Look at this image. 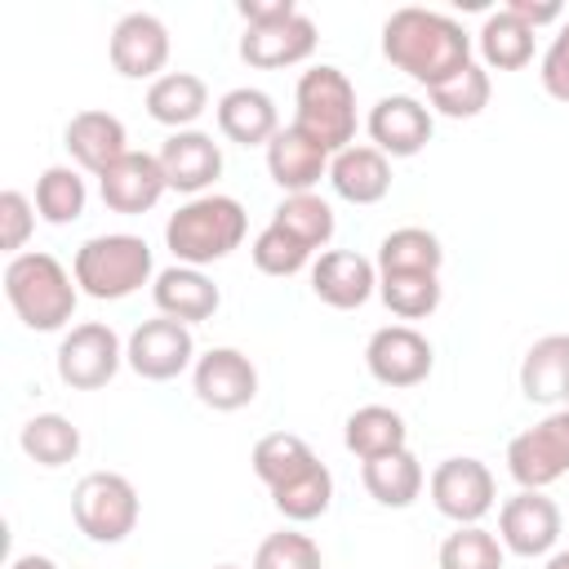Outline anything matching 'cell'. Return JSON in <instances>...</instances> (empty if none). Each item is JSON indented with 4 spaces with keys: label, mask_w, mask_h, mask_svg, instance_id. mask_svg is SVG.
<instances>
[{
    "label": "cell",
    "mask_w": 569,
    "mask_h": 569,
    "mask_svg": "<svg viewBox=\"0 0 569 569\" xmlns=\"http://www.w3.org/2000/svg\"><path fill=\"white\" fill-rule=\"evenodd\" d=\"M489 93H493V84H489V71H485L480 62H467L458 76H449L445 84L427 89L431 111H440V116H449V120H471V116H480V111L489 107Z\"/></svg>",
    "instance_id": "cell-37"
},
{
    "label": "cell",
    "mask_w": 569,
    "mask_h": 569,
    "mask_svg": "<svg viewBox=\"0 0 569 569\" xmlns=\"http://www.w3.org/2000/svg\"><path fill=\"white\" fill-rule=\"evenodd\" d=\"M293 124L329 156L347 151L356 142V84L329 62L302 71L293 89Z\"/></svg>",
    "instance_id": "cell-5"
},
{
    "label": "cell",
    "mask_w": 569,
    "mask_h": 569,
    "mask_svg": "<svg viewBox=\"0 0 569 569\" xmlns=\"http://www.w3.org/2000/svg\"><path fill=\"white\" fill-rule=\"evenodd\" d=\"M427 489H431L436 511L449 516L453 525H480L493 511V498H498L493 471L480 458H445L431 471Z\"/></svg>",
    "instance_id": "cell-10"
},
{
    "label": "cell",
    "mask_w": 569,
    "mask_h": 569,
    "mask_svg": "<svg viewBox=\"0 0 569 569\" xmlns=\"http://www.w3.org/2000/svg\"><path fill=\"white\" fill-rule=\"evenodd\" d=\"M542 569H569V551H556V556H551Z\"/></svg>",
    "instance_id": "cell-46"
},
{
    "label": "cell",
    "mask_w": 569,
    "mask_h": 569,
    "mask_svg": "<svg viewBox=\"0 0 569 569\" xmlns=\"http://www.w3.org/2000/svg\"><path fill=\"white\" fill-rule=\"evenodd\" d=\"M365 365L382 387H418L427 382L436 351L413 325H382L365 342Z\"/></svg>",
    "instance_id": "cell-11"
},
{
    "label": "cell",
    "mask_w": 569,
    "mask_h": 569,
    "mask_svg": "<svg viewBox=\"0 0 569 569\" xmlns=\"http://www.w3.org/2000/svg\"><path fill=\"white\" fill-rule=\"evenodd\" d=\"M560 507L542 493V489H520L516 498L502 502L498 511V542L525 560L533 556H547L560 538Z\"/></svg>",
    "instance_id": "cell-13"
},
{
    "label": "cell",
    "mask_w": 569,
    "mask_h": 569,
    "mask_svg": "<svg viewBox=\"0 0 569 569\" xmlns=\"http://www.w3.org/2000/svg\"><path fill=\"white\" fill-rule=\"evenodd\" d=\"M378 298L400 320H427L440 307V276L431 271H396L378 276Z\"/></svg>",
    "instance_id": "cell-36"
},
{
    "label": "cell",
    "mask_w": 569,
    "mask_h": 569,
    "mask_svg": "<svg viewBox=\"0 0 569 569\" xmlns=\"http://www.w3.org/2000/svg\"><path fill=\"white\" fill-rule=\"evenodd\" d=\"M218 569H240V565H218Z\"/></svg>",
    "instance_id": "cell-47"
},
{
    "label": "cell",
    "mask_w": 569,
    "mask_h": 569,
    "mask_svg": "<svg viewBox=\"0 0 569 569\" xmlns=\"http://www.w3.org/2000/svg\"><path fill=\"white\" fill-rule=\"evenodd\" d=\"M62 142H67L71 160L93 178H102L124 151H133L120 116H111V111H76L62 129Z\"/></svg>",
    "instance_id": "cell-21"
},
{
    "label": "cell",
    "mask_w": 569,
    "mask_h": 569,
    "mask_svg": "<svg viewBox=\"0 0 569 569\" xmlns=\"http://www.w3.org/2000/svg\"><path fill=\"white\" fill-rule=\"evenodd\" d=\"M311 53H316V22L302 9L293 18H280L267 27H244V36H240V58L262 71L307 62Z\"/></svg>",
    "instance_id": "cell-20"
},
{
    "label": "cell",
    "mask_w": 569,
    "mask_h": 569,
    "mask_svg": "<svg viewBox=\"0 0 569 569\" xmlns=\"http://www.w3.org/2000/svg\"><path fill=\"white\" fill-rule=\"evenodd\" d=\"M9 569H58V565H53L49 556H36V551H27V556H18Z\"/></svg>",
    "instance_id": "cell-45"
},
{
    "label": "cell",
    "mask_w": 569,
    "mask_h": 569,
    "mask_svg": "<svg viewBox=\"0 0 569 569\" xmlns=\"http://www.w3.org/2000/svg\"><path fill=\"white\" fill-rule=\"evenodd\" d=\"M502 542L480 525H458L440 542V569H502Z\"/></svg>",
    "instance_id": "cell-38"
},
{
    "label": "cell",
    "mask_w": 569,
    "mask_h": 569,
    "mask_svg": "<svg viewBox=\"0 0 569 569\" xmlns=\"http://www.w3.org/2000/svg\"><path fill=\"white\" fill-rule=\"evenodd\" d=\"M18 445L36 467H67L80 453V427L62 413H36L22 422Z\"/></svg>",
    "instance_id": "cell-30"
},
{
    "label": "cell",
    "mask_w": 569,
    "mask_h": 569,
    "mask_svg": "<svg viewBox=\"0 0 569 569\" xmlns=\"http://www.w3.org/2000/svg\"><path fill=\"white\" fill-rule=\"evenodd\" d=\"M124 365L147 378V382H169L178 378L182 369L196 365V338H191V325L182 320H169V316H156V320H142L129 342H124Z\"/></svg>",
    "instance_id": "cell-9"
},
{
    "label": "cell",
    "mask_w": 569,
    "mask_h": 569,
    "mask_svg": "<svg viewBox=\"0 0 569 569\" xmlns=\"http://www.w3.org/2000/svg\"><path fill=\"white\" fill-rule=\"evenodd\" d=\"M520 391L533 405H569V333L538 338L520 360Z\"/></svg>",
    "instance_id": "cell-25"
},
{
    "label": "cell",
    "mask_w": 569,
    "mask_h": 569,
    "mask_svg": "<svg viewBox=\"0 0 569 569\" xmlns=\"http://www.w3.org/2000/svg\"><path fill=\"white\" fill-rule=\"evenodd\" d=\"M565 409H569V405H565Z\"/></svg>",
    "instance_id": "cell-48"
},
{
    "label": "cell",
    "mask_w": 569,
    "mask_h": 569,
    "mask_svg": "<svg viewBox=\"0 0 569 569\" xmlns=\"http://www.w3.org/2000/svg\"><path fill=\"white\" fill-rule=\"evenodd\" d=\"M360 480L369 489L373 502L382 507H409L418 493H422V462L409 453V449H396V453H382V458H369L360 462Z\"/></svg>",
    "instance_id": "cell-28"
},
{
    "label": "cell",
    "mask_w": 569,
    "mask_h": 569,
    "mask_svg": "<svg viewBox=\"0 0 569 569\" xmlns=\"http://www.w3.org/2000/svg\"><path fill=\"white\" fill-rule=\"evenodd\" d=\"M218 129H222V138H231L240 147H267L280 133L276 98L262 93V89H253V84L227 89L218 98Z\"/></svg>",
    "instance_id": "cell-23"
},
{
    "label": "cell",
    "mask_w": 569,
    "mask_h": 569,
    "mask_svg": "<svg viewBox=\"0 0 569 569\" xmlns=\"http://www.w3.org/2000/svg\"><path fill=\"white\" fill-rule=\"evenodd\" d=\"M480 58H485V67H493V71H520V67H529V58H533V27H525L516 13H507V9H493L489 18H485V27H480Z\"/></svg>",
    "instance_id": "cell-29"
},
{
    "label": "cell",
    "mask_w": 569,
    "mask_h": 569,
    "mask_svg": "<svg viewBox=\"0 0 569 569\" xmlns=\"http://www.w3.org/2000/svg\"><path fill=\"white\" fill-rule=\"evenodd\" d=\"M440 267H445V249L427 227H396L378 244V276H396V271H431V276H440Z\"/></svg>",
    "instance_id": "cell-31"
},
{
    "label": "cell",
    "mask_w": 569,
    "mask_h": 569,
    "mask_svg": "<svg viewBox=\"0 0 569 569\" xmlns=\"http://www.w3.org/2000/svg\"><path fill=\"white\" fill-rule=\"evenodd\" d=\"M249 253H253V267H258L262 276H298V271L311 262V249H307L298 236H289L284 227H276V222H267V227L253 236Z\"/></svg>",
    "instance_id": "cell-39"
},
{
    "label": "cell",
    "mask_w": 569,
    "mask_h": 569,
    "mask_svg": "<svg viewBox=\"0 0 569 569\" xmlns=\"http://www.w3.org/2000/svg\"><path fill=\"white\" fill-rule=\"evenodd\" d=\"M365 129L387 160H409L431 142V107L409 93H387L369 107Z\"/></svg>",
    "instance_id": "cell-14"
},
{
    "label": "cell",
    "mask_w": 569,
    "mask_h": 569,
    "mask_svg": "<svg viewBox=\"0 0 569 569\" xmlns=\"http://www.w3.org/2000/svg\"><path fill=\"white\" fill-rule=\"evenodd\" d=\"M253 569H325V556H320V547L307 533L280 529V533H267L258 542Z\"/></svg>",
    "instance_id": "cell-40"
},
{
    "label": "cell",
    "mask_w": 569,
    "mask_h": 569,
    "mask_svg": "<svg viewBox=\"0 0 569 569\" xmlns=\"http://www.w3.org/2000/svg\"><path fill=\"white\" fill-rule=\"evenodd\" d=\"M382 58L409 80L436 89L471 62V36L449 13L405 4L382 22Z\"/></svg>",
    "instance_id": "cell-1"
},
{
    "label": "cell",
    "mask_w": 569,
    "mask_h": 569,
    "mask_svg": "<svg viewBox=\"0 0 569 569\" xmlns=\"http://www.w3.org/2000/svg\"><path fill=\"white\" fill-rule=\"evenodd\" d=\"M120 365H124V342L102 320L71 325L62 333V342H58V378L71 391H98V387H107Z\"/></svg>",
    "instance_id": "cell-7"
},
{
    "label": "cell",
    "mask_w": 569,
    "mask_h": 569,
    "mask_svg": "<svg viewBox=\"0 0 569 569\" xmlns=\"http://www.w3.org/2000/svg\"><path fill=\"white\" fill-rule=\"evenodd\" d=\"M329 151L307 138L298 124H280V133L267 142V173L284 196H302L316 191L320 178H329Z\"/></svg>",
    "instance_id": "cell-19"
},
{
    "label": "cell",
    "mask_w": 569,
    "mask_h": 569,
    "mask_svg": "<svg viewBox=\"0 0 569 569\" xmlns=\"http://www.w3.org/2000/svg\"><path fill=\"white\" fill-rule=\"evenodd\" d=\"M311 293L325 307L356 311V307H365L378 293V262H369L356 249H329L311 267Z\"/></svg>",
    "instance_id": "cell-18"
},
{
    "label": "cell",
    "mask_w": 569,
    "mask_h": 569,
    "mask_svg": "<svg viewBox=\"0 0 569 569\" xmlns=\"http://www.w3.org/2000/svg\"><path fill=\"white\" fill-rule=\"evenodd\" d=\"M209 107V89L200 76L191 71H164L160 80H151L147 89V116L164 129H191Z\"/></svg>",
    "instance_id": "cell-26"
},
{
    "label": "cell",
    "mask_w": 569,
    "mask_h": 569,
    "mask_svg": "<svg viewBox=\"0 0 569 569\" xmlns=\"http://www.w3.org/2000/svg\"><path fill=\"white\" fill-rule=\"evenodd\" d=\"M31 231H36V200H27L18 187H4L0 191V249L18 258Z\"/></svg>",
    "instance_id": "cell-41"
},
{
    "label": "cell",
    "mask_w": 569,
    "mask_h": 569,
    "mask_svg": "<svg viewBox=\"0 0 569 569\" xmlns=\"http://www.w3.org/2000/svg\"><path fill=\"white\" fill-rule=\"evenodd\" d=\"M169 191V178L160 169V156L151 151H124L102 178H98V196L111 213H147L160 204V196Z\"/></svg>",
    "instance_id": "cell-15"
},
{
    "label": "cell",
    "mask_w": 569,
    "mask_h": 569,
    "mask_svg": "<svg viewBox=\"0 0 569 569\" xmlns=\"http://www.w3.org/2000/svg\"><path fill=\"white\" fill-rule=\"evenodd\" d=\"M271 502H276V511H280L284 520H293V525H307V520L325 516L329 502H333V476H329V467L316 458L307 471H298L293 480L276 485V489H271Z\"/></svg>",
    "instance_id": "cell-32"
},
{
    "label": "cell",
    "mask_w": 569,
    "mask_h": 569,
    "mask_svg": "<svg viewBox=\"0 0 569 569\" xmlns=\"http://www.w3.org/2000/svg\"><path fill=\"white\" fill-rule=\"evenodd\" d=\"M71 520L89 542L116 547L138 529V489L120 471H89L71 493Z\"/></svg>",
    "instance_id": "cell-6"
},
{
    "label": "cell",
    "mask_w": 569,
    "mask_h": 569,
    "mask_svg": "<svg viewBox=\"0 0 569 569\" xmlns=\"http://www.w3.org/2000/svg\"><path fill=\"white\" fill-rule=\"evenodd\" d=\"M236 13L244 18V27H267V22H280V18H293L298 4L293 0H240Z\"/></svg>",
    "instance_id": "cell-43"
},
{
    "label": "cell",
    "mask_w": 569,
    "mask_h": 569,
    "mask_svg": "<svg viewBox=\"0 0 569 569\" xmlns=\"http://www.w3.org/2000/svg\"><path fill=\"white\" fill-rule=\"evenodd\" d=\"M271 222H276V227H284L289 236H298L311 253H316V249H325V244L333 240V209H329V200H325V196H316V191L284 196V200L276 204Z\"/></svg>",
    "instance_id": "cell-35"
},
{
    "label": "cell",
    "mask_w": 569,
    "mask_h": 569,
    "mask_svg": "<svg viewBox=\"0 0 569 569\" xmlns=\"http://www.w3.org/2000/svg\"><path fill=\"white\" fill-rule=\"evenodd\" d=\"M405 440H409V427H405V418H400L396 409H387V405H360V409L342 422V445H347L360 462L382 458V453H396V449H409Z\"/></svg>",
    "instance_id": "cell-27"
},
{
    "label": "cell",
    "mask_w": 569,
    "mask_h": 569,
    "mask_svg": "<svg viewBox=\"0 0 569 569\" xmlns=\"http://www.w3.org/2000/svg\"><path fill=\"white\" fill-rule=\"evenodd\" d=\"M502 9L516 13V18H520L525 27H533V31L547 27V22H560V18H565V9H560L556 0H542V4H533V0H507Z\"/></svg>",
    "instance_id": "cell-44"
},
{
    "label": "cell",
    "mask_w": 569,
    "mask_h": 569,
    "mask_svg": "<svg viewBox=\"0 0 569 569\" xmlns=\"http://www.w3.org/2000/svg\"><path fill=\"white\" fill-rule=\"evenodd\" d=\"M249 462H253V476H258L267 489H276V485H284V480H293L298 471H307V467L316 462V453H311V445H307L302 436H293V431H271V436H262V440L253 445Z\"/></svg>",
    "instance_id": "cell-33"
},
{
    "label": "cell",
    "mask_w": 569,
    "mask_h": 569,
    "mask_svg": "<svg viewBox=\"0 0 569 569\" xmlns=\"http://www.w3.org/2000/svg\"><path fill=\"white\" fill-rule=\"evenodd\" d=\"M151 302H156V311L169 316V320L200 325V320H213V311L222 307V293H218V284H213L200 267L173 262V267H164V271L156 276Z\"/></svg>",
    "instance_id": "cell-22"
},
{
    "label": "cell",
    "mask_w": 569,
    "mask_h": 569,
    "mask_svg": "<svg viewBox=\"0 0 569 569\" xmlns=\"http://www.w3.org/2000/svg\"><path fill=\"white\" fill-rule=\"evenodd\" d=\"M191 387H196V400L200 405H209L218 413H236V409L253 405V396H258V369L236 347H209L191 365Z\"/></svg>",
    "instance_id": "cell-12"
},
{
    "label": "cell",
    "mask_w": 569,
    "mask_h": 569,
    "mask_svg": "<svg viewBox=\"0 0 569 569\" xmlns=\"http://www.w3.org/2000/svg\"><path fill=\"white\" fill-rule=\"evenodd\" d=\"M107 53L124 80H160L169 62V27L156 13H124L111 31Z\"/></svg>",
    "instance_id": "cell-16"
},
{
    "label": "cell",
    "mask_w": 569,
    "mask_h": 569,
    "mask_svg": "<svg viewBox=\"0 0 569 569\" xmlns=\"http://www.w3.org/2000/svg\"><path fill=\"white\" fill-rule=\"evenodd\" d=\"M249 231V213L236 196H196L187 200L178 213H169L164 222V244L182 267H209L222 262L227 253H236L244 244Z\"/></svg>",
    "instance_id": "cell-2"
},
{
    "label": "cell",
    "mask_w": 569,
    "mask_h": 569,
    "mask_svg": "<svg viewBox=\"0 0 569 569\" xmlns=\"http://www.w3.org/2000/svg\"><path fill=\"white\" fill-rule=\"evenodd\" d=\"M151 244L142 236L129 231H107V236H89L76 249L71 276L80 284V293L98 298V302H120L129 293H138L151 280Z\"/></svg>",
    "instance_id": "cell-4"
},
{
    "label": "cell",
    "mask_w": 569,
    "mask_h": 569,
    "mask_svg": "<svg viewBox=\"0 0 569 569\" xmlns=\"http://www.w3.org/2000/svg\"><path fill=\"white\" fill-rule=\"evenodd\" d=\"M329 182L347 204H378L391 191V160L373 142H351L329 160Z\"/></svg>",
    "instance_id": "cell-24"
},
{
    "label": "cell",
    "mask_w": 569,
    "mask_h": 569,
    "mask_svg": "<svg viewBox=\"0 0 569 569\" xmlns=\"http://www.w3.org/2000/svg\"><path fill=\"white\" fill-rule=\"evenodd\" d=\"M84 178L71 169V164H49L40 178H36V213L53 227H67L84 213Z\"/></svg>",
    "instance_id": "cell-34"
},
{
    "label": "cell",
    "mask_w": 569,
    "mask_h": 569,
    "mask_svg": "<svg viewBox=\"0 0 569 569\" xmlns=\"http://www.w3.org/2000/svg\"><path fill=\"white\" fill-rule=\"evenodd\" d=\"M156 156H160V169L169 178V191H182L191 200L196 196H209V187L222 173V147L204 129H178V133H169Z\"/></svg>",
    "instance_id": "cell-17"
},
{
    "label": "cell",
    "mask_w": 569,
    "mask_h": 569,
    "mask_svg": "<svg viewBox=\"0 0 569 569\" xmlns=\"http://www.w3.org/2000/svg\"><path fill=\"white\" fill-rule=\"evenodd\" d=\"M538 80H542V89H547L556 102H565V107H569V18L560 22L556 40L547 44L542 67H538Z\"/></svg>",
    "instance_id": "cell-42"
},
{
    "label": "cell",
    "mask_w": 569,
    "mask_h": 569,
    "mask_svg": "<svg viewBox=\"0 0 569 569\" xmlns=\"http://www.w3.org/2000/svg\"><path fill=\"white\" fill-rule=\"evenodd\" d=\"M507 471L520 489H547L569 471V409H551L529 431L511 436Z\"/></svg>",
    "instance_id": "cell-8"
},
{
    "label": "cell",
    "mask_w": 569,
    "mask_h": 569,
    "mask_svg": "<svg viewBox=\"0 0 569 569\" xmlns=\"http://www.w3.org/2000/svg\"><path fill=\"white\" fill-rule=\"evenodd\" d=\"M4 298H9L13 316L27 329L53 333V329H62L76 316L80 284H76V276L53 253L31 249V253L9 258V267H4Z\"/></svg>",
    "instance_id": "cell-3"
}]
</instances>
